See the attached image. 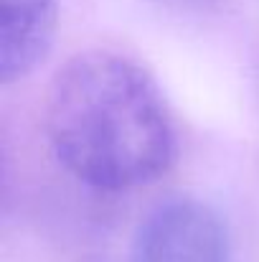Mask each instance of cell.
<instances>
[{
    "instance_id": "6da1fadb",
    "label": "cell",
    "mask_w": 259,
    "mask_h": 262,
    "mask_svg": "<svg viewBox=\"0 0 259 262\" xmlns=\"http://www.w3.org/2000/svg\"><path fill=\"white\" fill-rule=\"evenodd\" d=\"M46 135L59 163L102 191L150 183L175 156L173 120L155 79L112 51L77 54L54 74Z\"/></svg>"
},
{
    "instance_id": "7a4b0ae2",
    "label": "cell",
    "mask_w": 259,
    "mask_h": 262,
    "mask_svg": "<svg viewBox=\"0 0 259 262\" xmlns=\"http://www.w3.org/2000/svg\"><path fill=\"white\" fill-rule=\"evenodd\" d=\"M132 262H229L226 224L206 201L173 196L143 219Z\"/></svg>"
},
{
    "instance_id": "3957f363",
    "label": "cell",
    "mask_w": 259,
    "mask_h": 262,
    "mask_svg": "<svg viewBox=\"0 0 259 262\" xmlns=\"http://www.w3.org/2000/svg\"><path fill=\"white\" fill-rule=\"evenodd\" d=\"M59 20L56 0H0V79L28 77L51 51Z\"/></svg>"
},
{
    "instance_id": "277c9868",
    "label": "cell",
    "mask_w": 259,
    "mask_h": 262,
    "mask_svg": "<svg viewBox=\"0 0 259 262\" xmlns=\"http://www.w3.org/2000/svg\"><path fill=\"white\" fill-rule=\"evenodd\" d=\"M97 262H109V260H97Z\"/></svg>"
}]
</instances>
